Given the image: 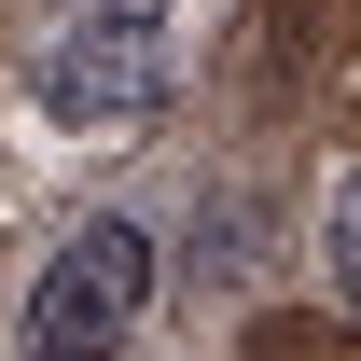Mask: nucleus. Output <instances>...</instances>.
I'll return each instance as SVG.
<instances>
[{"label": "nucleus", "instance_id": "obj_1", "mask_svg": "<svg viewBox=\"0 0 361 361\" xmlns=\"http://www.w3.org/2000/svg\"><path fill=\"white\" fill-rule=\"evenodd\" d=\"M167 28H180V0H56L42 56H28V97L56 126H139L167 97Z\"/></svg>", "mask_w": 361, "mask_h": 361}, {"label": "nucleus", "instance_id": "obj_2", "mask_svg": "<svg viewBox=\"0 0 361 361\" xmlns=\"http://www.w3.org/2000/svg\"><path fill=\"white\" fill-rule=\"evenodd\" d=\"M153 306V236L126 209H97V223L56 236V264L28 278V361H111Z\"/></svg>", "mask_w": 361, "mask_h": 361}, {"label": "nucleus", "instance_id": "obj_3", "mask_svg": "<svg viewBox=\"0 0 361 361\" xmlns=\"http://www.w3.org/2000/svg\"><path fill=\"white\" fill-rule=\"evenodd\" d=\"M319 250H334V292L361 306V167L334 180V223H319Z\"/></svg>", "mask_w": 361, "mask_h": 361}]
</instances>
